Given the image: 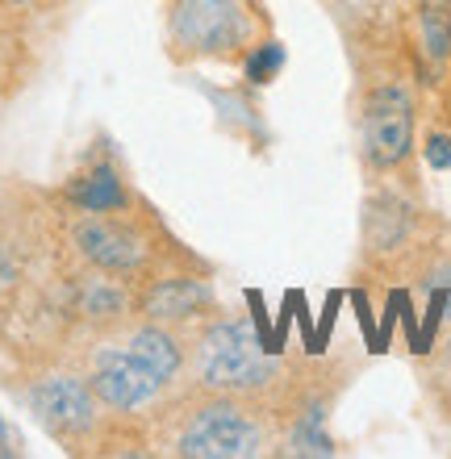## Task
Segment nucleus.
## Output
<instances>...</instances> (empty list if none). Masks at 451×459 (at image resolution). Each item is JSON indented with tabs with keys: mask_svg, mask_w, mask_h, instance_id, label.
I'll use <instances>...</instances> for the list:
<instances>
[{
	"mask_svg": "<svg viewBox=\"0 0 451 459\" xmlns=\"http://www.w3.org/2000/svg\"><path fill=\"white\" fill-rule=\"evenodd\" d=\"M251 322L226 317L201 339V380L213 393H256L276 380V359Z\"/></svg>",
	"mask_w": 451,
	"mask_h": 459,
	"instance_id": "obj_1",
	"label": "nucleus"
},
{
	"mask_svg": "<svg viewBox=\"0 0 451 459\" xmlns=\"http://www.w3.org/2000/svg\"><path fill=\"white\" fill-rule=\"evenodd\" d=\"M171 42L188 55H230L247 34L234 0H176L171 4Z\"/></svg>",
	"mask_w": 451,
	"mask_h": 459,
	"instance_id": "obj_2",
	"label": "nucleus"
},
{
	"mask_svg": "<svg viewBox=\"0 0 451 459\" xmlns=\"http://www.w3.org/2000/svg\"><path fill=\"white\" fill-rule=\"evenodd\" d=\"M180 451L193 459H247L264 451V430L234 405H209L188 422Z\"/></svg>",
	"mask_w": 451,
	"mask_h": 459,
	"instance_id": "obj_3",
	"label": "nucleus"
},
{
	"mask_svg": "<svg viewBox=\"0 0 451 459\" xmlns=\"http://www.w3.org/2000/svg\"><path fill=\"white\" fill-rule=\"evenodd\" d=\"M414 143V105L405 88L385 84L364 105V151L377 168H397Z\"/></svg>",
	"mask_w": 451,
	"mask_h": 459,
	"instance_id": "obj_4",
	"label": "nucleus"
},
{
	"mask_svg": "<svg viewBox=\"0 0 451 459\" xmlns=\"http://www.w3.org/2000/svg\"><path fill=\"white\" fill-rule=\"evenodd\" d=\"M92 388H97V397L113 410H147L151 401L159 397V388L163 380L143 368V363L130 355V347H105L97 351V359H92Z\"/></svg>",
	"mask_w": 451,
	"mask_h": 459,
	"instance_id": "obj_5",
	"label": "nucleus"
},
{
	"mask_svg": "<svg viewBox=\"0 0 451 459\" xmlns=\"http://www.w3.org/2000/svg\"><path fill=\"white\" fill-rule=\"evenodd\" d=\"M75 247L92 267L109 272V276H134L143 259H147V247L130 226L109 218H84L75 226Z\"/></svg>",
	"mask_w": 451,
	"mask_h": 459,
	"instance_id": "obj_6",
	"label": "nucleus"
},
{
	"mask_svg": "<svg viewBox=\"0 0 451 459\" xmlns=\"http://www.w3.org/2000/svg\"><path fill=\"white\" fill-rule=\"evenodd\" d=\"M30 405H34V413L55 435H84V430H92V422H97L92 393H88V385L75 380V376L38 380V385L30 388Z\"/></svg>",
	"mask_w": 451,
	"mask_h": 459,
	"instance_id": "obj_7",
	"label": "nucleus"
},
{
	"mask_svg": "<svg viewBox=\"0 0 451 459\" xmlns=\"http://www.w3.org/2000/svg\"><path fill=\"white\" fill-rule=\"evenodd\" d=\"M213 305V292H209L205 280H193V276H168V280H155L147 284L143 292V317L147 322H188V317L205 314Z\"/></svg>",
	"mask_w": 451,
	"mask_h": 459,
	"instance_id": "obj_8",
	"label": "nucleus"
},
{
	"mask_svg": "<svg viewBox=\"0 0 451 459\" xmlns=\"http://www.w3.org/2000/svg\"><path fill=\"white\" fill-rule=\"evenodd\" d=\"M67 201L80 205L84 213H122V209L130 205V193H126V184L117 180V171H113L109 163H97L92 171H84V176L72 180Z\"/></svg>",
	"mask_w": 451,
	"mask_h": 459,
	"instance_id": "obj_9",
	"label": "nucleus"
},
{
	"mask_svg": "<svg viewBox=\"0 0 451 459\" xmlns=\"http://www.w3.org/2000/svg\"><path fill=\"white\" fill-rule=\"evenodd\" d=\"M130 355H134V359L143 363L155 380H163V385H168V380H176V376H180V368H184L180 347H176V339H171L159 322H151V326H143V330H134V334H130Z\"/></svg>",
	"mask_w": 451,
	"mask_h": 459,
	"instance_id": "obj_10",
	"label": "nucleus"
},
{
	"mask_svg": "<svg viewBox=\"0 0 451 459\" xmlns=\"http://www.w3.org/2000/svg\"><path fill=\"white\" fill-rule=\"evenodd\" d=\"M126 292L109 280H84L75 289V314L92 317V322H105V317H122L126 314Z\"/></svg>",
	"mask_w": 451,
	"mask_h": 459,
	"instance_id": "obj_11",
	"label": "nucleus"
},
{
	"mask_svg": "<svg viewBox=\"0 0 451 459\" xmlns=\"http://www.w3.org/2000/svg\"><path fill=\"white\" fill-rule=\"evenodd\" d=\"M422 50L430 63H447L451 55V0H427L422 4Z\"/></svg>",
	"mask_w": 451,
	"mask_h": 459,
	"instance_id": "obj_12",
	"label": "nucleus"
},
{
	"mask_svg": "<svg viewBox=\"0 0 451 459\" xmlns=\"http://www.w3.org/2000/svg\"><path fill=\"white\" fill-rule=\"evenodd\" d=\"M284 67V47L281 42H264V47L251 50V59H247V80L251 84H268V80H276Z\"/></svg>",
	"mask_w": 451,
	"mask_h": 459,
	"instance_id": "obj_13",
	"label": "nucleus"
},
{
	"mask_svg": "<svg viewBox=\"0 0 451 459\" xmlns=\"http://www.w3.org/2000/svg\"><path fill=\"white\" fill-rule=\"evenodd\" d=\"M293 447L305 451V455H330V438L322 435V413H309L301 426L293 430Z\"/></svg>",
	"mask_w": 451,
	"mask_h": 459,
	"instance_id": "obj_14",
	"label": "nucleus"
},
{
	"mask_svg": "<svg viewBox=\"0 0 451 459\" xmlns=\"http://www.w3.org/2000/svg\"><path fill=\"white\" fill-rule=\"evenodd\" d=\"M427 163L439 171H451V138L447 134H430L427 138Z\"/></svg>",
	"mask_w": 451,
	"mask_h": 459,
	"instance_id": "obj_15",
	"label": "nucleus"
},
{
	"mask_svg": "<svg viewBox=\"0 0 451 459\" xmlns=\"http://www.w3.org/2000/svg\"><path fill=\"white\" fill-rule=\"evenodd\" d=\"M447 405H451V388H447Z\"/></svg>",
	"mask_w": 451,
	"mask_h": 459,
	"instance_id": "obj_16",
	"label": "nucleus"
},
{
	"mask_svg": "<svg viewBox=\"0 0 451 459\" xmlns=\"http://www.w3.org/2000/svg\"><path fill=\"white\" fill-rule=\"evenodd\" d=\"M0 435H4V426H0Z\"/></svg>",
	"mask_w": 451,
	"mask_h": 459,
	"instance_id": "obj_17",
	"label": "nucleus"
}]
</instances>
